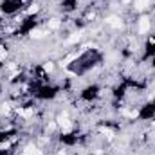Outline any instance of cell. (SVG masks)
<instances>
[{
    "label": "cell",
    "instance_id": "6da1fadb",
    "mask_svg": "<svg viewBox=\"0 0 155 155\" xmlns=\"http://www.w3.org/2000/svg\"><path fill=\"white\" fill-rule=\"evenodd\" d=\"M137 29H139L141 35H146L150 31V18L148 16H141L139 18V24H137Z\"/></svg>",
    "mask_w": 155,
    "mask_h": 155
},
{
    "label": "cell",
    "instance_id": "7a4b0ae2",
    "mask_svg": "<svg viewBox=\"0 0 155 155\" xmlns=\"http://www.w3.org/2000/svg\"><path fill=\"white\" fill-rule=\"evenodd\" d=\"M24 155H43V153H41V150L35 148L33 144H29V146H25V150H24Z\"/></svg>",
    "mask_w": 155,
    "mask_h": 155
},
{
    "label": "cell",
    "instance_id": "3957f363",
    "mask_svg": "<svg viewBox=\"0 0 155 155\" xmlns=\"http://www.w3.org/2000/svg\"><path fill=\"white\" fill-rule=\"evenodd\" d=\"M150 2L152 0H135V9L137 11H143V9H146L150 5Z\"/></svg>",
    "mask_w": 155,
    "mask_h": 155
},
{
    "label": "cell",
    "instance_id": "277c9868",
    "mask_svg": "<svg viewBox=\"0 0 155 155\" xmlns=\"http://www.w3.org/2000/svg\"><path fill=\"white\" fill-rule=\"evenodd\" d=\"M107 22H108V24H110L112 27H121V20H119L117 16H110V18H108Z\"/></svg>",
    "mask_w": 155,
    "mask_h": 155
},
{
    "label": "cell",
    "instance_id": "5b68a950",
    "mask_svg": "<svg viewBox=\"0 0 155 155\" xmlns=\"http://www.w3.org/2000/svg\"><path fill=\"white\" fill-rule=\"evenodd\" d=\"M31 36H33V38H36V40H40V38H43V36H45V31L36 29V31H33V33H31Z\"/></svg>",
    "mask_w": 155,
    "mask_h": 155
},
{
    "label": "cell",
    "instance_id": "8992f818",
    "mask_svg": "<svg viewBox=\"0 0 155 155\" xmlns=\"http://www.w3.org/2000/svg\"><path fill=\"white\" fill-rule=\"evenodd\" d=\"M124 116L130 117V119H135V117L139 116V112L137 110H124Z\"/></svg>",
    "mask_w": 155,
    "mask_h": 155
},
{
    "label": "cell",
    "instance_id": "52a82bcc",
    "mask_svg": "<svg viewBox=\"0 0 155 155\" xmlns=\"http://www.w3.org/2000/svg\"><path fill=\"white\" fill-rule=\"evenodd\" d=\"M101 134L107 137H114V130H110V128H101Z\"/></svg>",
    "mask_w": 155,
    "mask_h": 155
},
{
    "label": "cell",
    "instance_id": "ba28073f",
    "mask_svg": "<svg viewBox=\"0 0 155 155\" xmlns=\"http://www.w3.org/2000/svg\"><path fill=\"white\" fill-rule=\"evenodd\" d=\"M38 11H40V5H36V4H35V5H31V7L27 9V13H29V15H33V13H38Z\"/></svg>",
    "mask_w": 155,
    "mask_h": 155
},
{
    "label": "cell",
    "instance_id": "9c48e42d",
    "mask_svg": "<svg viewBox=\"0 0 155 155\" xmlns=\"http://www.w3.org/2000/svg\"><path fill=\"white\" fill-rule=\"evenodd\" d=\"M49 27H51V29H58V27H60V22H58V20H51V22H49Z\"/></svg>",
    "mask_w": 155,
    "mask_h": 155
},
{
    "label": "cell",
    "instance_id": "30bf717a",
    "mask_svg": "<svg viewBox=\"0 0 155 155\" xmlns=\"http://www.w3.org/2000/svg\"><path fill=\"white\" fill-rule=\"evenodd\" d=\"M43 71H45V72H52V71H54V65H52V63H45V65H43Z\"/></svg>",
    "mask_w": 155,
    "mask_h": 155
},
{
    "label": "cell",
    "instance_id": "8fae6325",
    "mask_svg": "<svg viewBox=\"0 0 155 155\" xmlns=\"http://www.w3.org/2000/svg\"><path fill=\"white\" fill-rule=\"evenodd\" d=\"M22 2H29V0H22Z\"/></svg>",
    "mask_w": 155,
    "mask_h": 155
}]
</instances>
